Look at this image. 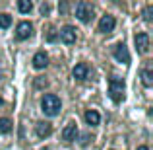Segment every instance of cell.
<instances>
[{
    "label": "cell",
    "instance_id": "cell-10",
    "mask_svg": "<svg viewBox=\"0 0 153 150\" xmlns=\"http://www.w3.org/2000/svg\"><path fill=\"white\" fill-rule=\"evenodd\" d=\"M76 136H78V127H76V123H68L62 131V140L72 142V140H76Z\"/></svg>",
    "mask_w": 153,
    "mask_h": 150
},
{
    "label": "cell",
    "instance_id": "cell-20",
    "mask_svg": "<svg viewBox=\"0 0 153 150\" xmlns=\"http://www.w3.org/2000/svg\"><path fill=\"white\" fill-rule=\"evenodd\" d=\"M47 39H49V41H54V39H56V29H51V31H49V37H47Z\"/></svg>",
    "mask_w": 153,
    "mask_h": 150
},
{
    "label": "cell",
    "instance_id": "cell-14",
    "mask_svg": "<svg viewBox=\"0 0 153 150\" xmlns=\"http://www.w3.org/2000/svg\"><path fill=\"white\" fill-rule=\"evenodd\" d=\"M18 10L22 12V14H29V12L33 10V4H31L29 0H19L18 2Z\"/></svg>",
    "mask_w": 153,
    "mask_h": 150
},
{
    "label": "cell",
    "instance_id": "cell-19",
    "mask_svg": "<svg viewBox=\"0 0 153 150\" xmlns=\"http://www.w3.org/2000/svg\"><path fill=\"white\" fill-rule=\"evenodd\" d=\"M153 6H147L146 8V12H143V20H146V22H151V20H153Z\"/></svg>",
    "mask_w": 153,
    "mask_h": 150
},
{
    "label": "cell",
    "instance_id": "cell-11",
    "mask_svg": "<svg viewBox=\"0 0 153 150\" xmlns=\"http://www.w3.org/2000/svg\"><path fill=\"white\" fill-rule=\"evenodd\" d=\"M47 64H49V57L45 55V53H37V55L33 57V66L35 68H39V70H41V68H45Z\"/></svg>",
    "mask_w": 153,
    "mask_h": 150
},
{
    "label": "cell",
    "instance_id": "cell-6",
    "mask_svg": "<svg viewBox=\"0 0 153 150\" xmlns=\"http://www.w3.org/2000/svg\"><path fill=\"white\" fill-rule=\"evenodd\" d=\"M114 26H116V20L107 14V16H103L101 22H99V31H101V33H111V31L114 29Z\"/></svg>",
    "mask_w": 153,
    "mask_h": 150
},
{
    "label": "cell",
    "instance_id": "cell-5",
    "mask_svg": "<svg viewBox=\"0 0 153 150\" xmlns=\"http://www.w3.org/2000/svg\"><path fill=\"white\" fill-rule=\"evenodd\" d=\"M134 41H136V49H138L140 53L146 55V53L149 51V35L147 33H138L134 37Z\"/></svg>",
    "mask_w": 153,
    "mask_h": 150
},
{
    "label": "cell",
    "instance_id": "cell-21",
    "mask_svg": "<svg viewBox=\"0 0 153 150\" xmlns=\"http://www.w3.org/2000/svg\"><path fill=\"white\" fill-rule=\"evenodd\" d=\"M41 12H43V14H49V4H43V6H41Z\"/></svg>",
    "mask_w": 153,
    "mask_h": 150
},
{
    "label": "cell",
    "instance_id": "cell-2",
    "mask_svg": "<svg viewBox=\"0 0 153 150\" xmlns=\"http://www.w3.org/2000/svg\"><path fill=\"white\" fill-rule=\"evenodd\" d=\"M108 94H111L112 101H122L124 98V80L118 76H112L108 80Z\"/></svg>",
    "mask_w": 153,
    "mask_h": 150
},
{
    "label": "cell",
    "instance_id": "cell-16",
    "mask_svg": "<svg viewBox=\"0 0 153 150\" xmlns=\"http://www.w3.org/2000/svg\"><path fill=\"white\" fill-rule=\"evenodd\" d=\"M142 80H143V86H147V88L153 84V72L149 70V68H146V70L142 72Z\"/></svg>",
    "mask_w": 153,
    "mask_h": 150
},
{
    "label": "cell",
    "instance_id": "cell-3",
    "mask_svg": "<svg viewBox=\"0 0 153 150\" xmlns=\"http://www.w3.org/2000/svg\"><path fill=\"white\" fill-rule=\"evenodd\" d=\"M76 16H78L79 22L87 23L93 18V8H91V4L89 2H79L78 6H76Z\"/></svg>",
    "mask_w": 153,
    "mask_h": 150
},
{
    "label": "cell",
    "instance_id": "cell-9",
    "mask_svg": "<svg viewBox=\"0 0 153 150\" xmlns=\"http://www.w3.org/2000/svg\"><path fill=\"white\" fill-rule=\"evenodd\" d=\"M60 39H62L64 43H74L76 41V27H72V26H64L62 29H60Z\"/></svg>",
    "mask_w": 153,
    "mask_h": 150
},
{
    "label": "cell",
    "instance_id": "cell-22",
    "mask_svg": "<svg viewBox=\"0 0 153 150\" xmlns=\"http://www.w3.org/2000/svg\"><path fill=\"white\" fill-rule=\"evenodd\" d=\"M87 142H89V135H83L82 136V144H87Z\"/></svg>",
    "mask_w": 153,
    "mask_h": 150
},
{
    "label": "cell",
    "instance_id": "cell-18",
    "mask_svg": "<svg viewBox=\"0 0 153 150\" xmlns=\"http://www.w3.org/2000/svg\"><path fill=\"white\" fill-rule=\"evenodd\" d=\"M47 80L43 78V76H37V78H35V88H47Z\"/></svg>",
    "mask_w": 153,
    "mask_h": 150
},
{
    "label": "cell",
    "instance_id": "cell-8",
    "mask_svg": "<svg viewBox=\"0 0 153 150\" xmlns=\"http://www.w3.org/2000/svg\"><path fill=\"white\" fill-rule=\"evenodd\" d=\"M35 133H37L39 139H47V136L52 133V125L49 121H39V123L35 125Z\"/></svg>",
    "mask_w": 153,
    "mask_h": 150
},
{
    "label": "cell",
    "instance_id": "cell-15",
    "mask_svg": "<svg viewBox=\"0 0 153 150\" xmlns=\"http://www.w3.org/2000/svg\"><path fill=\"white\" fill-rule=\"evenodd\" d=\"M12 131V121L8 117H2L0 119V135H6V133Z\"/></svg>",
    "mask_w": 153,
    "mask_h": 150
},
{
    "label": "cell",
    "instance_id": "cell-7",
    "mask_svg": "<svg viewBox=\"0 0 153 150\" xmlns=\"http://www.w3.org/2000/svg\"><path fill=\"white\" fill-rule=\"evenodd\" d=\"M114 59L118 60V63H124V64L130 63V53H128L124 43H118V45L114 47Z\"/></svg>",
    "mask_w": 153,
    "mask_h": 150
},
{
    "label": "cell",
    "instance_id": "cell-1",
    "mask_svg": "<svg viewBox=\"0 0 153 150\" xmlns=\"http://www.w3.org/2000/svg\"><path fill=\"white\" fill-rule=\"evenodd\" d=\"M41 107H43V111H45L47 115L54 117V115H58V111H60V107H62V103H60L58 96L47 94L45 98H43V101H41Z\"/></svg>",
    "mask_w": 153,
    "mask_h": 150
},
{
    "label": "cell",
    "instance_id": "cell-13",
    "mask_svg": "<svg viewBox=\"0 0 153 150\" xmlns=\"http://www.w3.org/2000/svg\"><path fill=\"white\" fill-rule=\"evenodd\" d=\"M85 121H87V125L95 127V125H99V121H101V115H99L95 109H87L85 111Z\"/></svg>",
    "mask_w": 153,
    "mask_h": 150
},
{
    "label": "cell",
    "instance_id": "cell-24",
    "mask_svg": "<svg viewBox=\"0 0 153 150\" xmlns=\"http://www.w3.org/2000/svg\"><path fill=\"white\" fill-rule=\"evenodd\" d=\"M0 105H2V99H0Z\"/></svg>",
    "mask_w": 153,
    "mask_h": 150
},
{
    "label": "cell",
    "instance_id": "cell-25",
    "mask_svg": "<svg viewBox=\"0 0 153 150\" xmlns=\"http://www.w3.org/2000/svg\"><path fill=\"white\" fill-rule=\"evenodd\" d=\"M43 150H49V148H43Z\"/></svg>",
    "mask_w": 153,
    "mask_h": 150
},
{
    "label": "cell",
    "instance_id": "cell-12",
    "mask_svg": "<svg viewBox=\"0 0 153 150\" xmlns=\"http://www.w3.org/2000/svg\"><path fill=\"white\" fill-rule=\"evenodd\" d=\"M87 72H89L87 64L79 63V64H76V68H74V78H78V80H85V78H87Z\"/></svg>",
    "mask_w": 153,
    "mask_h": 150
},
{
    "label": "cell",
    "instance_id": "cell-4",
    "mask_svg": "<svg viewBox=\"0 0 153 150\" xmlns=\"http://www.w3.org/2000/svg\"><path fill=\"white\" fill-rule=\"evenodd\" d=\"M31 33H33V26H31L29 22H19L18 23V27H16V37H18L19 41L29 39Z\"/></svg>",
    "mask_w": 153,
    "mask_h": 150
},
{
    "label": "cell",
    "instance_id": "cell-17",
    "mask_svg": "<svg viewBox=\"0 0 153 150\" xmlns=\"http://www.w3.org/2000/svg\"><path fill=\"white\" fill-rule=\"evenodd\" d=\"M10 23H12V16H8V14H0V27H10Z\"/></svg>",
    "mask_w": 153,
    "mask_h": 150
},
{
    "label": "cell",
    "instance_id": "cell-23",
    "mask_svg": "<svg viewBox=\"0 0 153 150\" xmlns=\"http://www.w3.org/2000/svg\"><path fill=\"white\" fill-rule=\"evenodd\" d=\"M138 150H149L147 146H138Z\"/></svg>",
    "mask_w": 153,
    "mask_h": 150
}]
</instances>
